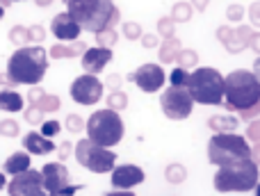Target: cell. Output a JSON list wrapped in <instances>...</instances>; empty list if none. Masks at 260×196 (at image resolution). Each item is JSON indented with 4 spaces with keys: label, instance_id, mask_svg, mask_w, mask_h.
<instances>
[{
    "label": "cell",
    "instance_id": "obj_17",
    "mask_svg": "<svg viewBox=\"0 0 260 196\" xmlns=\"http://www.w3.org/2000/svg\"><path fill=\"white\" fill-rule=\"evenodd\" d=\"M80 32L82 30L78 27V23L67 12L53 16V21H50V35L57 41H76V39H80Z\"/></svg>",
    "mask_w": 260,
    "mask_h": 196
},
{
    "label": "cell",
    "instance_id": "obj_53",
    "mask_svg": "<svg viewBox=\"0 0 260 196\" xmlns=\"http://www.w3.org/2000/svg\"><path fill=\"white\" fill-rule=\"evenodd\" d=\"M3 16H5V9H3V7H0V21H3Z\"/></svg>",
    "mask_w": 260,
    "mask_h": 196
},
{
    "label": "cell",
    "instance_id": "obj_44",
    "mask_svg": "<svg viewBox=\"0 0 260 196\" xmlns=\"http://www.w3.org/2000/svg\"><path fill=\"white\" fill-rule=\"evenodd\" d=\"M235 114H238L242 121H253V119H258L260 116V105L249 107V110H240V112H235Z\"/></svg>",
    "mask_w": 260,
    "mask_h": 196
},
{
    "label": "cell",
    "instance_id": "obj_6",
    "mask_svg": "<svg viewBox=\"0 0 260 196\" xmlns=\"http://www.w3.org/2000/svg\"><path fill=\"white\" fill-rule=\"evenodd\" d=\"M87 139H91L94 144L103 148H114L117 144H121L123 135H126V125L123 119L119 116V112L112 110H96L89 119L85 121Z\"/></svg>",
    "mask_w": 260,
    "mask_h": 196
},
{
    "label": "cell",
    "instance_id": "obj_5",
    "mask_svg": "<svg viewBox=\"0 0 260 196\" xmlns=\"http://www.w3.org/2000/svg\"><path fill=\"white\" fill-rule=\"evenodd\" d=\"M185 89L194 103L217 107L224 101V76L212 67H197L189 71Z\"/></svg>",
    "mask_w": 260,
    "mask_h": 196
},
{
    "label": "cell",
    "instance_id": "obj_11",
    "mask_svg": "<svg viewBox=\"0 0 260 196\" xmlns=\"http://www.w3.org/2000/svg\"><path fill=\"white\" fill-rule=\"evenodd\" d=\"M69 94H71V98L78 103V105L91 107V105H96L99 101H103L105 87H103V80H99V76L82 73V76H78L76 80L71 82Z\"/></svg>",
    "mask_w": 260,
    "mask_h": 196
},
{
    "label": "cell",
    "instance_id": "obj_7",
    "mask_svg": "<svg viewBox=\"0 0 260 196\" xmlns=\"http://www.w3.org/2000/svg\"><path fill=\"white\" fill-rule=\"evenodd\" d=\"M251 157V144L235 133H215L208 142V162L215 167L235 165Z\"/></svg>",
    "mask_w": 260,
    "mask_h": 196
},
{
    "label": "cell",
    "instance_id": "obj_29",
    "mask_svg": "<svg viewBox=\"0 0 260 196\" xmlns=\"http://www.w3.org/2000/svg\"><path fill=\"white\" fill-rule=\"evenodd\" d=\"M96 44L103 46V48H112V46H117L119 41V32L117 27H112V30H103V32H96Z\"/></svg>",
    "mask_w": 260,
    "mask_h": 196
},
{
    "label": "cell",
    "instance_id": "obj_23",
    "mask_svg": "<svg viewBox=\"0 0 260 196\" xmlns=\"http://www.w3.org/2000/svg\"><path fill=\"white\" fill-rule=\"evenodd\" d=\"M25 105V98L16 89H3L0 91V112H21Z\"/></svg>",
    "mask_w": 260,
    "mask_h": 196
},
{
    "label": "cell",
    "instance_id": "obj_45",
    "mask_svg": "<svg viewBox=\"0 0 260 196\" xmlns=\"http://www.w3.org/2000/svg\"><path fill=\"white\" fill-rule=\"evenodd\" d=\"M139 41H142V48H146V50L157 48V46H160L157 35H142V37H139Z\"/></svg>",
    "mask_w": 260,
    "mask_h": 196
},
{
    "label": "cell",
    "instance_id": "obj_20",
    "mask_svg": "<svg viewBox=\"0 0 260 196\" xmlns=\"http://www.w3.org/2000/svg\"><path fill=\"white\" fill-rule=\"evenodd\" d=\"M30 167H32L30 153L16 151V153H12V155L5 160V165H3V169L0 171H5V176H16V174H21V171L30 169Z\"/></svg>",
    "mask_w": 260,
    "mask_h": 196
},
{
    "label": "cell",
    "instance_id": "obj_42",
    "mask_svg": "<svg viewBox=\"0 0 260 196\" xmlns=\"http://www.w3.org/2000/svg\"><path fill=\"white\" fill-rule=\"evenodd\" d=\"M121 85H123V76H119V73H112V76H108V80L103 82V87H105V89H110V91L121 89Z\"/></svg>",
    "mask_w": 260,
    "mask_h": 196
},
{
    "label": "cell",
    "instance_id": "obj_27",
    "mask_svg": "<svg viewBox=\"0 0 260 196\" xmlns=\"http://www.w3.org/2000/svg\"><path fill=\"white\" fill-rule=\"evenodd\" d=\"M105 103H108V110H112V112H123V110L128 107V94H126V91H121V89L110 91L108 98H105Z\"/></svg>",
    "mask_w": 260,
    "mask_h": 196
},
{
    "label": "cell",
    "instance_id": "obj_21",
    "mask_svg": "<svg viewBox=\"0 0 260 196\" xmlns=\"http://www.w3.org/2000/svg\"><path fill=\"white\" fill-rule=\"evenodd\" d=\"M180 48H183V41H180L178 37H169V39H165L157 46V59H160L162 64H174Z\"/></svg>",
    "mask_w": 260,
    "mask_h": 196
},
{
    "label": "cell",
    "instance_id": "obj_15",
    "mask_svg": "<svg viewBox=\"0 0 260 196\" xmlns=\"http://www.w3.org/2000/svg\"><path fill=\"white\" fill-rule=\"evenodd\" d=\"M146 174L139 165H114L110 171V183L114 189H130L135 185H142Z\"/></svg>",
    "mask_w": 260,
    "mask_h": 196
},
{
    "label": "cell",
    "instance_id": "obj_9",
    "mask_svg": "<svg viewBox=\"0 0 260 196\" xmlns=\"http://www.w3.org/2000/svg\"><path fill=\"white\" fill-rule=\"evenodd\" d=\"M41 183L48 196H76L82 189V185H71L69 183V169L64 162H48L39 169Z\"/></svg>",
    "mask_w": 260,
    "mask_h": 196
},
{
    "label": "cell",
    "instance_id": "obj_16",
    "mask_svg": "<svg viewBox=\"0 0 260 196\" xmlns=\"http://www.w3.org/2000/svg\"><path fill=\"white\" fill-rule=\"evenodd\" d=\"M114 53L112 48H103V46H94V48H87L85 53L80 55V64L85 69V73L89 76H99L110 62H112Z\"/></svg>",
    "mask_w": 260,
    "mask_h": 196
},
{
    "label": "cell",
    "instance_id": "obj_41",
    "mask_svg": "<svg viewBox=\"0 0 260 196\" xmlns=\"http://www.w3.org/2000/svg\"><path fill=\"white\" fill-rule=\"evenodd\" d=\"M55 151H57L59 162H67L73 155V142H62L59 146H55Z\"/></svg>",
    "mask_w": 260,
    "mask_h": 196
},
{
    "label": "cell",
    "instance_id": "obj_22",
    "mask_svg": "<svg viewBox=\"0 0 260 196\" xmlns=\"http://www.w3.org/2000/svg\"><path fill=\"white\" fill-rule=\"evenodd\" d=\"M240 125V119L238 116H233L229 112V114H215L208 119V128L212 130V133H235Z\"/></svg>",
    "mask_w": 260,
    "mask_h": 196
},
{
    "label": "cell",
    "instance_id": "obj_49",
    "mask_svg": "<svg viewBox=\"0 0 260 196\" xmlns=\"http://www.w3.org/2000/svg\"><path fill=\"white\" fill-rule=\"evenodd\" d=\"M105 196H137V194L130 192V189H114V192H108Z\"/></svg>",
    "mask_w": 260,
    "mask_h": 196
},
{
    "label": "cell",
    "instance_id": "obj_54",
    "mask_svg": "<svg viewBox=\"0 0 260 196\" xmlns=\"http://www.w3.org/2000/svg\"><path fill=\"white\" fill-rule=\"evenodd\" d=\"M46 196H48V194H46Z\"/></svg>",
    "mask_w": 260,
    "mask_h": 196
},
{
    "label": "cell",
    "instance_id": "obj_38",
    "mask_svg": "<svg viewBox=\"0 0 260 196\" xmlns=\"http://www.w3.org/2000/svg\"><path fill=\"white\" fill-rule=\"evenodd\" d=\"M226 21L229 23H242L244 21V7L242 5H238V3L229 5V7H226Z\"/></svg>",
    "mask_w": 260,
    "mask_h": 196
},
{
    "label": "cell",
    "instance_id": "obj_3",
    "mask_svg": "<svg viewBox=\"0 0 260 196\" xmlns=\"http://www.w3.org/2000/svg\"><path fill=\"white\" fill-rule=\"evenodd\" d=\"M221 105L231 114L260 105V78L247 69L231 71L224 78V101H221Z\"/></svg>",
    "mask_w": 260,
    "mask_h": 196
},
{
    "label": "cell",
    "instance_id": "obj_4",
    "mask_svg": "<svg viewBox=\"0 0 260 196\" xmlns=\"http://www.w3.org/2000/svg\"><path fill=\"white\" fill-rule=\"evenodd\" d=\"M212 185L219 194L251 192L258 187V162L247 157V160H240L235 165L219 167V171L212 178Z\"/></svg>",
    "mask_w": 260,
    "mask_h": 196
},
{
    "label": "cell",
    "instance_id": "obj_34",
    "mask_svg": "<svg viewBox=\"0 0 260 196\" xmlns=\"http://www.w3.org/2000/svg\"><path fill=\"white\" fill-rule=\"evenodd\" d=\"M157 35H160L162 39H169V37H176V23L171 21L169 16H162L160 21H157Z\"/></svg>",
    "mask_w": 260,
    "mask_h": 196
},
{
    "label": "cell",
    "instance_id": "obj_36",
    "mask_svg": "<svg viewBox=\"0 0 260 196\" xmlns=\"http://www.w3.org/2000/svg\"><path fill=\"white\" fill-rule=\"evenodd\" d=\"M187 78H189V71L176 67L174 71L169 73V87H185L187 85Z\"/></svg>",
    "mask_w": 260,
    "mask_h": 196
},
{
    "label": "cell",
    "instance_id": "obj_47",
    "mask_svg": "<svg viewBox=\"0 0 260 196\" xmlns=\"http://www.w3.org/2000/svg\"><path fill=\"white\" fill-rule=\"evenodd\" d=\"M208 5H210V0H189V7H192L194 12H206Z\"/></svg>",
    "mask_w": 260,
    "mask_h": 196
},
{
    "label": "cell",
    "instance_id": "obj_52",
    "mask_svg": "<svg viewBox=\"0 0 260 196\" xmlns=\"http://www.w3.org/2000/svg\"><path fill=\"white\" fill-rule=\"evenodd\" d=\"M5 185H7V180H5V174L0 171V189H5Z\"/></svg>",
    "mask_w": 260,
    "mask_h": 196
},
{
    "label": "cell",
    "instance_id": "obj_26",
    "mask_svg": "<svg viewBox=\"0 0 260 196\" xmlns=\"http://www.w3.org/2000/svg\"><path fill=\"white\" fill-rule=\"evenodd\" d=\"M192 14H194V9L189 7V3H185V0H180V3H176L174 7H171V14H169V18L178 25V23H187L189 18H192Z\"/></svg>",
    "mask_w": 260,
    "mask_h": 196
},
{
    "label": "cell",
    "instance_id": "obj_28",
    "mask_svg": "<svg viewBox=\"0 0 260 196\" xmlns=\"http://www.w3.org/2000/svg\"><path fill=\"white\" fill-rule=\"evenodd\" d=\"M37 107H39L44 114H53V112H57L59 107H62V98L55 94H44L39 98V103H37Z\"/></svg>",
    "mask_w": 260,
    "mask_h": 196
},
{
    "label": "cell",
    "instance_id": "obj_46",
    "mask_svg": "<svg viewBox=\"0 0 260 196\" xmlns=\"http://www.w3.org/2000/svg\"><path fill=\"white\" fill-rule=\"evenodd\" d=\"M249 18H251V27L256 30V25H260V3L258 0L249 5Z\"/></svg>",
    "mask_w": 260,
    "mask_h": 196
},
{
    "label": "cell",
    "instance_id": "obj_33",
    "mask_svg": "<svg viewBox=\"0 0 260 196\" xmlns=\"http://www.w3.org/2000/svg\"><path fill=\"white\" fill-rule=\"evenodd\" d=\"M23 119H25L30 125H41L44 123V112H41L37 105H27L25 110H23Z\"/></svg>",
    "mask_w": 260,
    "mask_h": 196
},
{
    "label": "cell",
    "instance_id": "obj_25",
    "mask_svg": "<svg viewBox=\"0 0 260 196\" xmlns=\"http://www.w3.org/2000/svg\"><path fill=\"white\" fill-rule=\"evenodd\" d=\"M176 67L185 69V71H192L199 67V53L194 48H180V53L176 55Z\"/></svg>",
    "mask_w": 260,
    "mask_h": 196
},
{
    "label": "cell",
    "instance_id": "obj_1",
    "mask_svg": "<svg viewBox=\"0 0 260 196\" xmlns=\"http://www.w3.org/2000/svg\"><path fill=\"white\" fill-rule=\"evenodd\" d=\"M67 14L78 23L82 32L112 30L121 23V9L114 0H67Z\"/></svg>",
    "mask_w": 260,
    "mask_h": 196
},
{
    "label": "cell",
    "instance_id": "obj_12",
    "mask_svg": "<svg viewBox=\"0 0 260 196\" xmlns=\"http://www.w3.org/2000/svg\"><path fill=\"white\" fill-rule=\"evenodd\" d=\"M253 32L256 30H253L251 25H244V23L242 25H238V27L219 25L217 27V32H215V37H217V41L224 46L226 53L238 55V53H242V50L249 48V39H251Z\"/></svg>",
    "mask_w": 260,
    "mask_h": 196
},
{
    "label": "cell",
    "instance_id": "obj_39",
    "mask_svg": "<svg viewBox=\"0 0 260 196\" xmlns=\"http://www.w3.org/2000/svg\"><path fill=\"white\" fill-rule=\"evenodd\" d=\"M59 130H62V125H59V121L48 119V121H44V123H41V133H39V135H44V137L53 139L55 135H59Z\"/></svg>",
    "mask_w": 260,
    "mask_h": 196
},
{
    "label": "cell",
    "instance_id": "obj_51",
    "mask_svg": "<svg viewBox=\"0 0 260 196\" xmlns=\"http://www.w3.org/2000/svg\"><path fill=\"white\" fill-rule=\"evenodd\" d=\"M12 3H23V0H0V7L7 9V7H12Z\"/></svg>",
    "mask_w": 260,
    "mask_h": 196
},
{
    "label": "cell",
    "instance_id": "obj_19",
    "mask_svg": "<svg viewBox=\"0 0 260 196\" xmlns=\"http://www.w3.org/2000/svg\"><path fill=\"white\" fill-rule=\"evenodd\" d=\"M87 48H89V46H87L85 41L76 39V41H71V44H55L53 48L46 50V53H48V59H73L85 53Z\"/></svg>",
    "mask_w": 260,
    "mask_h": 196
},
{
    "label": "cell",
    "instance_id": "obj_24",
    "mask_svg": "<svg viewBox=\"0 0 260 196\" xmlns=\"http://www.w3.org/2000/svg\"><path fill=\"white\" fill-rule=\"evenodd\" d=\"M165 180L169 185H183L187 180V167L180 162H171L165 167Z\"/></svg>",
    "mask_w": 260,
    "mask_h": 196
},
{
    "label": "cell",
    "instance_id": "obj_31",
    "mask_svg": "<svg viewBox=\"0 0 260 196\" xmlns=\"http://www.w3.org/2000/svg\"><path fill=\"white\" fill-rule=\"evenodd\" d=\"M7 37H9V41H12L14 46H18V48L25 46V44H30V41H27V27H23V25H12Z\"/></svg>",
    "mask_w": 260,
    "mask_h": 196
},
{
    "label": "cell",
    "instance_id": "obj_35",
    "mask_svg": "<svg viewBox=\"0 0 260 196\" xmlns=\"http://www.w3.org/2000/svg\"><path fill=\"white\" fill-rule=\"evenodd\" d=\"M121 32H123V37L130 41H135V39H139V37L144 35V30H142V25H139L137 21H126L121 25Z\"/></svg>",
    "mask_w": 260,
    "mask_h": 196
},
{
    "label": "cell",
    "instance_id": "obj_48",
    "mask_svg": "<svg viewBox=\"0 0 260 196\" xmlns=\"http://www.w3.org/2000/svg\"><path fill=\"white\" fill-rule=\"evenodd\" d=\"M249 48H251L256 55H260V35L258 32H253L251 35V39H249Z\"/></svg>",
    "mask_w": 260,
    "mask_h": 196
},
{
    "label": "cell",
    "instance_id": "obj_43",
    "mask_svg": "<svg viewBox=\"0 0 260 196\" xmlns=\"http://www.w3.org/2000/svg\"><path fill=\"white\" fill-rule=\"evenodd\" d=\"M46 94V89L41 85H35V87H30V91H27V96H25V101L30 103V105H37L39 103V98Z\"/></svg>",
    "mask_w": 260,
    "mask_h": 196
},
{
    "label": "cell",
    "instance_id": "obj_14",
    "mask_svg": "<svg viewBox=\"0 0 260 196\" xmlns=\"http://www.w3.org/2000/svg\"><path fill=\"white\" fill-rule=\"evenodd\" d=\"M7 194L9 196H46L39 169L30 167V169L12 176V180L7 183Z\"/></svg>",
    "mask_w": 260,
    "mask_h": 196
},
{
    "label": "cell",
    "instance_id": "obj_50",
    "mask_svg": "<svg viewBox=\"0 0 260 196\" xmlns=\"http://www.w3.org/2000/svg\"><path fill=\"white\" fill-rule=\"evenodd\" d=\"M35 5L44 9V7H50V5H53V0H35Z\"/></svg>",
    "mask_w": 260,
    "mask_h": 196
},
{
    "label": "cell",
    "instance_id": "obj_30",
    "mask_svg": "<svg viewBox=\"0 0 260 196\" xmlns=\"http://www.w3.org/2000/svg\"><path fill=\"white\" fill-rule=\"evenodd\" d=\"M18 135H21V125H18V121L5 116V119L0 121V137H18Z\"/></svg>",
    "mask_w": 260,
    "mask_h": 196
},
{
    "label": "cell",
    "instance_id": "obj_13",
    "mask_svg": "<svg viewBox=\"0 0 260 196\" xmlns=\"http://www.w3.org/2000/svg\"><path fill=\"white\" fill-rule=\"evenodd\" d=\"M126 80L135 82V85H137L142 91H146V94H155V91H160L162 87H165L167 76H165V69H162L160 64H142L139 69H135V71L128 73Z\"/></svg>",
    "mask_w": 260,
    "mask_h": 196
},
{
    "label": "cell",
    "instance_id": "obj_40",
    "mask_svg": "<svg viewBox=\"0 0 260 196\" xmlns=\"http://www.w3.org/2000/svg\"><path fill=\"white\" fill-rule=\"evenodd\" d=\"M247 139L249 144H260V119H253V121H249V128H247Z\"/></svg>",
    "mask_w": 260,
    "mask_h": 196
},
{
    "label": "cell",
    "instance_id": "obj_2",
    "mask_svg": "<svg viewBox=\"0 0 260 196\" xmlns=\"http://www.w3.org/2000/svg\"><path fill=\"white\" fill-rule=\"evenodd\" d=\"M50 62H48V53H46L44 46H21L12 53L7 62V73L14 87L16 85H27L35 87L41 85L46 71H48Z\"/></svg>",
    "mask_w": 260,
    "mask_h": 196
},
{
    "label": "cell",
    "instance_id": "obj_32",
    "mask_svg": "<svg viewBox=\"0 0 260 196\" xmlns=\"http://www.w3.org/2000/svg\"><path fill=\"white\" fill-rule=\"evenodd\" d=\"M46 39V27L41 23H35V25H27V41L35 46H41Z\"/></svg>",
    "mask_w": 260,
    "mask_h": 196
},
{
    "label": "cell",
    "instance_id": "obj_10",
    "mask_svg": "<svg viewBox=\"0 0 260 196\" xmlns=\"http://www.w3.org/2000/svg\"><path fill=\"white\" fill-rule=\"evenodd\" d=\"M160 110L169 121H185L192 114L194 101L185 87H167L160 89Z\"/></svg>",
    "mask_w": 260,
    "mask_h": 196
},
{
    "label": "cell",
    "instance_id": "obj_37",
    "mask_svg": "<svg viewBox=\"0 0 260 196\" xmlns=\"http://www.w3.org/2000/svg\"><path fill=\"white\" fill-rule=\"evenodd\" d=\"M64 128L71 135H78L80 130H85V119H82L80 114H69L67 121H64Z\"/></svg>",
    "mask_w": 260,
    "mask_h": 196
},
{
    "label": "cell",
    "instance_id": "obj_18",
    "mask_svg": "<svg viewBox=\"0 0 260 196\" xmlns=\"http://www.w3.org/2000/svg\"><path fill=\"white\" fill-rule=\"evenodd\" d=\"M23 148L30 155H48V153H55V142L32 130V133L23 135Z\"/></svg>",
    "mask_w": 260,
    "mask_h": 196
},
{
    "label": "cell",
    "instance_id": "obj_8",
    "mask_svg": "<svg viewBox=\"0 0 260 196\" xmlns=\"http://www.w3.org/2000/svg\"><path fill=\"white\" fill-rule=\"evenodd\" d=\"M73 155H76L78 165L85 167L91 174H108L117 165V153H112V148H103L87 137L73 144Z\"/></svg>",
    "mask_w": 260,
    "mask_h": 196
}]
</instances>
